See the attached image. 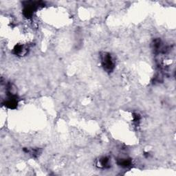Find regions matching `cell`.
<instances>
[{"instance_id": "obj_1", "label": "cell", "mask_w": 176, "mask_h": 176, "mask_svg": "<svg viewBox=\"0 0 176 176\" xmlns=\"http://www.w3.org/2000/svg\"><path fill=\"white\" fill-rule=\"evenodd\" d=\"M102 65L104 67L105 69L107 71H112L113 69H114V61H113V59L111 55L110 54H107V53H104L102 56Z\"/></svg>"}, {"instance_id": "obj_2", "label": "cell", "mask_w": 176, "mask_h": 176, "mask_svg": "<svg viewBox=\"0 0 176 176\" xmlns=\"http://www.w3.org/2000/svg\"><path fill=\"white\" fill-rule=\"evenodd\" d=\"M130 164H131V162H130V160H127V159H125V160H120V166H122V167H129V166L130 165Z\"/></svg>"}]
</instances>
